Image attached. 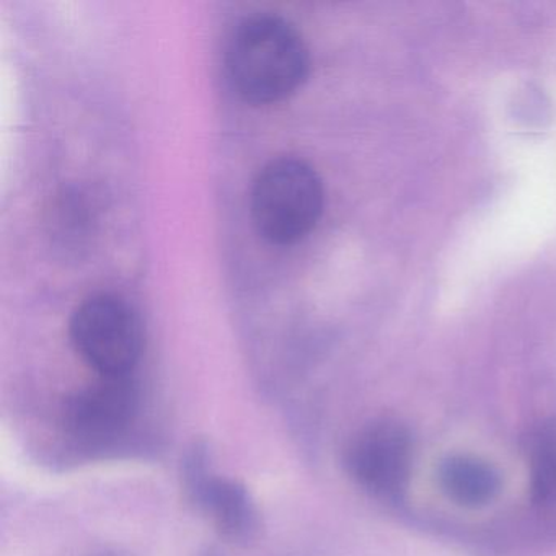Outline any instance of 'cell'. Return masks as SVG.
Here are the masks:
<instances>
[{
	"instance_id": "obj_1",
	"label": "cell",
	"mask_w": 556,
	"mask_h": 556,
	"mask_svg": "<svg viewBox=\"0 0 556 556\" xmlns=\"http://www.w3.org/2000/svg\"><path fill=\"white\" fill-rule=\"evenodd\" d=\"M230 84L255 105L281 102L307 79L311 56L294 24L273 14L243 18L226 51Z\"/></svg>"
},
{
	"instance_id": "obj_2",
	"label": "cell",
	"mask_w": 556,
	"mask_h": 556,
	"mask_svg": "<svg viewBox=\"0 0 556 556\" xmlns=\"http://www.w3.org/2000/svg\"><path fill=\"white\" fill-rule=\"evenodd\" d=\"M325 190L302 159L281 157L260 172L252 190V217L263 239L292 245L308 236L324 213Z\"/></svg>"
},
{
	"instance_id": "obj_3",
	"label": "cell",
	"mask_w": 556,
	"mask_h": 556,
	"mask_svg": "<svg viewBox=\"0 0 556 556\" xmlns=\"http://www.w3.org/2000/svg\"><path fill=\"white\" fill-rule=\"evenodd\" d=\"M71 341L100 377L132 376L144 351V325L129 302L96 294L74 311Z\"/></svg>"
},
{
	"instance_id": "obj_4",
	"label": "cell",
	"mask_w": 556,
	"mask_h": 556,
	"mask_svg": "<svg viewBox=\"0 0 556 556\" xmlns=\"http://www.w3.org/2000/svg\"><path fill=\"white\" fill-rule=\"evenodd\" d=\"M141 408V389L135 377H100L64 402L61 419L67 438L80 451L102 454L126 441Z\"/></svg>"
},
{
	"instance_id": "obj_5",
	"label": "cell",
	"mask_w": 556,
	"mask_h": 556,
	"mask_svg": "<svg viewBox=\"0 0 556 556\" xmlns=\"http://www.w3.org/2000/svg\"><path fill=\"white\" fill-rule=\"evenodd\" d=\"M408 429L393 419L370 422L356 432L344 454L348 473L363 490L383 500L403 493L412 470Z\"/></svg>"
},
{
	"instance_id": "obj_6",
	"label": "cell",
	"mask_w": 556,
	"mask_h": 556,
	"mask_svg": "<svg viewBox=\"0 0 556 556\" xmlns=\"http://www.w3.org/2000/svg\"><path fill=\"white\" fill-rule=\"evenodd\" d=\"M200 510L213 519L220 535L237 545H249L260 529L255 501L239 481L217 477L207 490Z\"/></svg>"
},
{
	"instance_id": "obj_7",
	"label": "cell",
	"mask_w": 556,
	"mask_h": 556,
	"mask_svg": "<svg viewBox=\"0 0 556 556\" xmlns=\"http://www.w3.org/2000/svg\"><path fill=\"white\" fill-rule=\"evenodd\" d=\"M442 493L458 506L481 507L501 490V477L493 465L473 455H451L439 467Z\"/></svg>"
},
{
	"instance_id": "obj_8",
	"label": "cell",
	"mask_w": 556,
	"mask_h": 556,
	"mask_svg": "<svg viewBox=\"0 0 556 556\" xmlns=\"http://www.w3.org/2000/svg\"><path fill=\"white\" fill-rule=\"evenodd\" d=\"M530 491L535 506L556 507V418L543 419L527 439Z\"/></svg>"
},
{
	"instance_id": "obj_9",
	"label": "cell",
	"mask_w": 556,
	"mask_h": 556,
	"mask_svg": "<svg viewBox=\"0 0 556 556\" xmlns=\"http://www.w3.org/2000/svg\"><path fill=\"white\" fill-rule=\"evenodd\" d=\"M216 478L210 445L204 441H194L181 458V484L188 500L198 509Z\"/></svg>"
},
{
	"instance_id": "obj_10",
	"label": "cell",
	"mask_w": 556,
	"mask_h": 556,
	"mask_svg": "<svg viewBox=\"0 0 556 556\" xmlns=\"http://www.w3.org/2000/svg\"><path fill=\"white\" fill-rule=\"evenodd\" d=\"M203 556H223L219 552H216V549H207L206 553H204Z\"/></svg>"
},
{
	"instance_id": "obj_11",
	"label": "cell",
	"mask_w": 556,
	"mask_h": 556,
	"mask_svg": "<svg viewBox=\"0 0 556 556\" xmlns=\"http://www.w3.org/2000/svg\"><path fill=\"white\" fill-rule=\"evenodd\" d=\"M96 556H119V555H113V553H102V555H96Z\"/></svg>"
}]
</instances>
